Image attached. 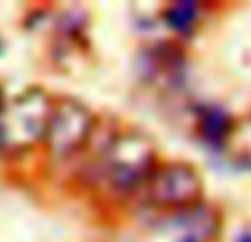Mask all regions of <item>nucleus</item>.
I'll return each mask as SVG.
<instances>
[{"mask_svg":"<svg viewBox=\"0 0 251 242\" xmlns=\"http://www.w3.org/2000/svg\"><path fill=\"white\" fill-rule=\"evenodd\" d=\"M196 16H199V7L194 2H176L165 11V22H168L170 29L185 33L196 22Z\"/></svg>","mask_w":251,"mask_h":242,"instance_id":"obj_7","label":"nucleus"},{"mask_svg":"<svg viewBox=\"0 0 251 242\" xmlns=\"http://www.w3.org/2000/svg\"><path fill=\"white\" fill-rule=\"evenodd\" d=\"M148 185V200L156 207L165 209H190L199 205L201 198V176L187 163H168L154 169Z\"/></svg>","mask_w":251,"mask_h":242,"instance_id":"obj_3","label":"nucleus"},{"mask_svg":"<svg viewBox=\"0 0 251 242\" xmlns=\"http://www.w3.org/2000/svg\"><path fill=\"white\" fill-rule=\"evenodd\" d=\"M231 121L227 117L225 110L216 108V106H209L201 113V132L207 141L212 143H223L229 139L231 134Z\"/></svg>","mask_w":251,"mask_h":242,"instance_id":"obj_6","label":"nucleus"},{"mask_svg":"<svg viewBox=\"0 0 251 242\" xmlns=\"http://www.w3.org/2000/svg\"><path fill=\"white\" fill-rule=\"evenodd\" d=\"M216 214L209 207L194 205L174 212L170 218L154 225L148 234V242H209L216 236Z\"/></svg>","mask_w":251,"mask_h":242,"instance_id":"obj_5","label":"nucleus"},{"mask_svg":"<svg viewBox=\"0 0 251 242\" xmlns=\"http://www.w3.org/2000/svg\"><path fill=\"white\" fill-rule=\"evenodd\" d=\"M93 134V115L75 99H60L53 104L47 130V145L55 156H71Z\"/></svg>","mask_w":251,"mask_h":242,"instance_id":"obj_4","label":"nucleus"},{"mask_svg":"<svg viewBox=\"0 0 251 242\" xmlns=\"http://www.w3.org/2000/svg\"><path fill=\"white\" fill-rule=\"evenodd\" d=\"M101 169L115 192H132L146 185L156 169V150L141 132H122L101 152Z\"/></svg>","mask_w":251,"mask_h":242,"instance_id":"obj_1","label":"nucleus"},{"mask_svg":"<svg viewBox=\"0 0 251 242\" xmlns=\"http://www.w3.org/2000/svg\"><path fill=\"white\" fill-rule=\"evenodd\" d=\"M53 104L42 91H26L0 115V143L26 147L47 137Z\"/></svg>","mask_w":251,"mask_h":242,"instance_id":"obj_2","label":"nucleus"},{"mask_svg":"<svg viewBox=\"0 0 251 242\" xmlns=\"http://www.w3.org/2000/svg\"><path fill=\"white\" fill-rule=\"evenodd\" d=\"M238 242H251V234H243L240 236V240Z\"/></svg>","mask_w":251,"mask_h":242,"instance_id":"obj_9","label":"nucleus"},{"mask_svg":"<svg viewBox=\"0 0 251 242\" xmlns=\"http://www.w3.org/2000/svg\"><path fill=\"white\" fill-rule=\"evenodd\" d=\"M229 145H231V154L240 161H251V117L247 121L231 130L229 134Z\"/></svg>","mask_w":251,"mask_h":242,"instance_id":"obj_8","label":"nucleus"}]
</instances>
